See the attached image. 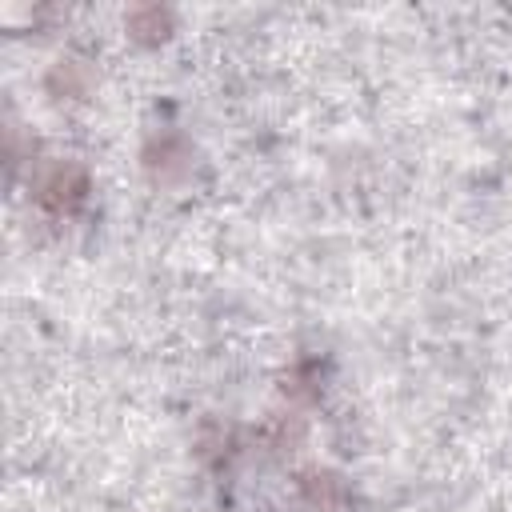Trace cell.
I'll return each mask as SVG.
<instances>
[{
	"mask_svg": "<svg viewBox=\"0 0 512 512\" xmlns=\"http://www.w3.org/2000/svg\"><path fill=\"white\" fill-rule=\"evenodd\" d=\"M84 192H88V176H84V168H76V164H56V168H48V172L40 176V184H36V200H40L48 212H72V208L84 200Z\"/></svg>",
	"mask_w": 512,
	"mask_h": 512,
	"instance_id": "6da1fadb",
	"label": "cell"
},
{
	"mask_svg": "<svg viewBox=\"0 0 512 512\" xmlns=\"http://www.w3.org/2000/svg\"><path fill=\"white\" fill-rule=\"evenodd\" d=\"M128 28L136 32V36H164L168 32V12H160V8H136L132 16H128Z\"/></svg>",
	"mask_w": 512,
	"mask_h": 512,
	"instance_id": "7a4b0ae2",
	"label": "cell"
}]
</instances>
